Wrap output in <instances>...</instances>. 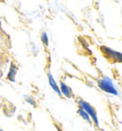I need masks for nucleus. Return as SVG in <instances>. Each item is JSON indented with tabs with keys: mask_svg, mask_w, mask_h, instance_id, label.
<instances>
[{
	"mask_svg": "<svg viewBox=\"0 0 122 131\" xmlns=\"http://www.w3.org/2000/svg\"><path fill=\"white\" fill-rule=\"evenodd\" d=\"M0 131H3V130H1V129H0Z\"/></svg>",
	"mask_w": 122,
	"mask_h": 131,
	"instance_id": "nucleus-9",
	"label": "nucleus"
},
{
	"mask_svg": "<svg viewBox=\"0 0 122 131\" xmlns=\"http://www.w3.org/2000/svg\"><path fill=\"white\" fill-rule=\"evenodd\" d=\"M77 103H78V105L80 108H82L83 110H85V111L88 113V115L90 116L91 120H93V122L94 123V124H95V126L99 127V122H98V118H97V114H96V111H95V108H94L93 106L91 105L88 102L84 101L82 99H78V100H77Z\"/></svg>",
	"mask_w": 122,
	"mask_h": 131,
	"instance_id": "nucleus-2",
	"label": "nucleus"
},
{
	"mask_svg": "<svg viewBox=\"0 0 122 131\" xmlns=\"http://www.w3.org/2000/svg\"><path fill=\"white\" fill-rule=\"evenodd\" d=\"M77 114L82 118L83 120H85L86 122L90 123V124L92 123V120H91L90 116H89V115H88V113H87L85 110H83L82 108H80V107H79L78 109H77Z\"/></svg>",
	"mask_w": 122,
	"mask_h": 131,
	"instance_id": "nucleus-7",
	"label": "nucleus"
},
{
	"mask_svg": "<svg viewBox=\"0 0 122 131\" xmlns=\"http://www.w3.org/2000/svg\"><path fill=\"white\" fill-rule=\"evenodd\" d=\"M48 81H49V84H50V86L52 87V89H53L57 95L61 96L59 85H57V82L55 81V80L54 79V77H53V75H52L51 72H48Z\"/></svg>",
	"mask_w": 122,
	"mask_h": 131,
	"instance_id": "nucleus-5",
	"label": "nucleus"
},
{
	"mask_svg": "<svg viewBox=\"0 0 122 131\" xmlns=\"http://www.w3.org/2000/svg\"><path fill=\"white\" fill-rule=\"evenodd\" d=\"M59 89H60L61 95H63V96H65L66 98H68V99L72 98L74 94H72V89L69 87L65 82L60 81V83H59Z\"/></svg>",
	"mask_w": 122,
	"mask_h": 131,
	"instance_id": "nucleus-4",
	"label": "nucleus"
},
{
	"mask_svg": "<svg viewBox=\"0 0 122 131\" xmlns=\"http://www.w3.org/2000/svg\"><path fill=\"white\" fill-rule=\"evenodd\" d=\"M97 84H98V87L100 88L102 91L106 92L108 94L115 95V96L118 95V92L116 90L113 80L108 77H102L101 79H99L97 81Z\"/></svg>",
	"mask_w": 122,
	"mask_h": 131,
	"instance_id": "nucleus-1",
	"label": "nucleus"
},
{
	"mask_svg": "<svg viewBox=\"0 0 122 131\" xmlns=\"http://www.w3.org/2000/svg\"><path fill=\"white\" fill-rule=\"evenodd\" d=\"M17 66L15 65L14 62H11V67H10V70H9V72H8V75H7V79L10 81H15V78H16V74H17Z\"/></svg>",
	"mask_w": 122,
	"mask_h": 131,
	"instance_id": "nucleus-6",
	"label": "nucleus"
},
{
	"mask_svg": "<svg viewBox=\"0 0 122 131\" xmlns=\"http://www.w3.org/2000/svg\"><path fill=\"white\" fill-rule=\"evenodd\" d=\"M41 41H42V43H43L45 46H48V45H49V37H48L47 33H45V32L41 35Z\"/></svg>",
	"mask_w": 122,
	"mask_h": 131,
	"instance_id": "nucleus-8",
	"label": "nucleus"
},
{
	"mask_svg": "<svg viewBox=\"0 0 122 131\" xmlns=\"http://www.w3.org/2000/svg\"><path fill=\"white\" fill-rule=\"evenodd\" d=\"M101 52L105 56V58H108L109 60L113 62H119L122 63V53L117 51H115L114 49H112L107 46H101Z\"/></svg>",
	"mask_w": 122,
	"mask_h": 131,
	"instance_id": "nucleus-3",
	"label": "nucleus"
}]
</instances>
